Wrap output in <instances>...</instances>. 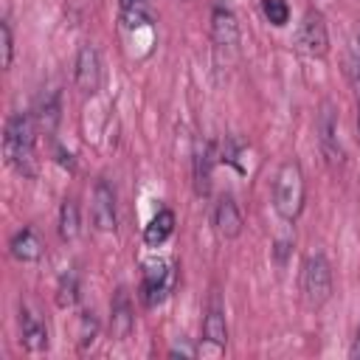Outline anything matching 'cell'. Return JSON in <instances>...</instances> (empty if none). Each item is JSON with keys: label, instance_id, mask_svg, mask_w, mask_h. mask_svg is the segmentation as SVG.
<instances>
[{"label": "cell", "instance_id": "1", "mask_svg": "<svg viewBox=\"0 0 360 360\" xmlns=\"http://www.w3.org/2000/svg\"><path fill=\"white\" fill-rule=\"evenodd\" d=\"M3 158L20 177L34 180L39 174L37 158V118L31 112H11L3 127Z\"/></svg>", "mask_w": 360, "mask_h": 360}, {"label": "cell", "instance_id": "2", "mask_svg": "<svg viewBox=\"0 0 360 360\" xmlns=\"http://www.w3.org/2000/svg\"><path fill=\"white\" fill-rule=\"evenodd\" d=\"M273 211L281 222L292 225L307 205V177L295 158H287L273 174Z\"/></svg>", "mask_w": 360, "mask_h": 360}, {"label": "cell", "instance_id": "3", "mask_svg": "<svg viewBox=\"0 0 360 360\" xmlns=\"http://www.w3.org/2000/svg\"><path fill=\"white\" fill-rule=\"evenodd\" d=\"M298 290H301V298L309 309H321L329 304V298L335 292V273H332V262L326 253L318 250L301 262Z\"/></svg>", "mask_w": 360, "mask_h": 360}, {"label": "cell", "instance_id": "4", "mask_svg": "<svg viewBox=\"0 0 360 360\" xmlns=\"http://www.w3.org/2000/svg\"><path fill=\"white\" fill-rule=\"evenodd\" d=\"M177 270H180V264L174 259H149L141 264L138 298L146 309L160 307L172 295V290L177 287Z\"/></svg>", "mask_w": 360, "mask_h": 360}, {"label": "cell", "instance_id": "5", "mask_svg": "<svg viewBox=\"0 0 360 360\" xmlns=\"http://www.w3.org/2000/svg\"><path fill=\"white\" fill-rule=\"evenodd\" d=\"M208 34H211V45H214V56H217V65H228L236 53H239V45H242V28H239V20L233 14V8H228L225 3H217L211 8V25H208Z\"/></svg>", "mask_w": 360, "mask_h": 360}, {"label": "cell", "instance_id": "6", "mask_svg": "<svg viewBox=\"0 0 360 360\" xmlns=\"http://www.w3.org/2000/svg\"><path fill=\"white\" fill-rule=\"evenodd\" d=\"M315 138H318V149H321V158L326 160V166L340 169L346 163V152L340 143V115L329 98L321 101V110L315 118Z\"/></svg>", "mask_w": 360, "mask_h": 360}, {"label": "cell", "instance_id": "7", "mask_svg": "<svg viewBox=\"0 0 360 360\" xmlns=\"http://www.w3.org/2000/svg\"><path fill=\"white\" fill-rule=\"evenodd\" d=\"M202 346L200 354H222L228 346V318H225V301L219 287L214 284L205 301V312H202Z\"/></svg>", "mask_w": 360, "mask_h": 360}, {"label": "cell", "instance_id": "8", "mask_svg": "<svg viewBox=\"0 0 360 360\" xmlns=\"http://www.w3.org/2000/svg\"><path fill=\"white\" fill-rule=\"evenodd\" d=\"M295 48L309 59H326L329 56V28L321 8H307L301 14V22L295 28Z\"/></svg>", "mask_w": 360, "mask_h": 360}, {"label": "cell", "instance_id": "9", "mask_svg": "<svg viewBox=\"0 0 360 360\" xmlns=\"http://www.w3.org/2000/svg\"><path fill=\"white\" fill-rule=\"evenodd\" d=\"M101 53L93 42H82L73 59V84L82 96H96L101 87Z\"/></svg>", "mask_w": 360, "mask_h": 360}, {"label": "cell", "instance_id": "10", "mask_svg": "<svg viewBox=\"0 0 360 360\" xmlns=\"http://www.w3.org/2000/svg\"><path fill=\"white\" fill-rule=\"evenodd\" d=\"M90 219L93 228L101 233H115L118 228V194L110 180H96L93 197H90Z\"/></svg>", "mask_w": 360, "mask_h": 360}, {"label": "cell", "instance_id": "11", "mask_svg": "<svg viewBox=\"0 0 360 360\" xmlns=\"http://www.w3.org/2000/svg\"><path fill=\"white\" fill-rule=\"evenodd\" d=\"M17 323H20V346H22L25 352H31V354L48 352V346H51L48 323H45V318H42L28 301H20Z\"/></svg>", "mask_w": 360, "mask_h": 360}, {"label": "cell", "instance_id": "12", "mask_svg": "<svg viewBox=\"0 0 360 360\" xmlns=\"http://www.w3.org/2000/svg\"><path fill=\"white\" fill-rule=\"evenodd\" d=\"M211 225L219 233V239H225V242H233V239L242 236L245 217H242V208H239V202H236V197L231 191L217 197L214 211H211Z\"/></svg>", "mask_w": 360, "mask_h": 360}, {"label": "cell", "instance_id": "13", "mask_svg": "<svg viewBox=\"0 0 360 360\" xmlns=\"http://www.w3.org/2000/svg\"><path fill=\"white\" fill-rule=\"evenodd\" d=\"M219 160V152L214 141H197L191 152V186L197 197H211V183H214V166Z\"/></svg>", "mask_w": 360, "mask_h": 360}, {"label": "cell", "instance_id": "14", "mask_svg": "<svg viewBox=\"0 0 360 360\" xmlns=\"http://www.w3.org/2000/svg\"><path fill=\"white\" fill-rule=\"evenodd\" d=\"M132 332H135L132 295L127 292V287H118L112 292V301H110V338L112 340H127Z\"/></svg>", "mask_w": 360, "mask_h": 360}, {"label": "cell", "instance_id": "15", "mask_svg": "<svg viewBox=\"0 0 360 360\" xmlns=\"http://www.w3.org/2000/svg\"><path fill=\"white\" fill-rule=\"evenodd\" d=\"M8 253H11V259L20 262V264H37V262L45 256V242L39 239L37 228L25 225V228H20V231L8 239Z\"/></svg>", "mask_w": 360, "mask_h": 360}, {"label": "cell", "instance_id": "16", "mask_svg": "<svg viewBox=\"0 0 360 360\" xmlns=\"http://www.w3.org/2000/svg\"><path fill=\"white\" fill-rule=\"evenodd\" d=\"M174 225H177L174 211H172L169 205H160V208L149 217V222L143 225V245H146V248H160V245H166V242L172 239V233H174Z\"/></svg>", "mask_w": 360, "mask_h": 360}, {"label": "cell", "instance_id": "17", "mask_svg": "<svg viewBox=\"0 0 360 360\" xmlns=\"http://www.w3.org/2000/svg\"><path fill=\"white\" fill-rule=\"evenodd\" d=\"M56 231L62 242H76L82 233V208L76 197H65L59 205V217H56Z\"/></svg>", "mask_w": 360, "mask_h": 360}, {"label": "cell", "instance_id": "18", "mask_svg": "<svg viewBox=\"0 0 360 360\" xmlns=\"http://www.w3.org/2000/svg\"><path fill=\"white\" fill-rule=\"evenodd\" d=\"M82 298V284H79V273L76 270H65L56 281V307L59 309H73Z\"/></svg>", "mask_w": 360, "mask_h": 360}, {"label": "cell", "instance_id": "19", "mask_svg": "<svg viewBox=\"0 0 360 360\" xmlns=\"http://www.w3.org/2000/svg\"><path fill=\"white\" fill-rule=\"evenodd\" d=\"M346 82L352 87L354 107H360V31L346 45Z\"/></svg>", "mask_w": 360, "mask_h": 360}, {"label": "cell", "instance_id": "20", "mask_svg": "<svg viewBox=\"0 0 360 360\" xmlns=\"http://www.w3.org/2000/svg\"><path fill=\"white\" fill-rule=\"evenodd\" d=\"M118 17L124 28H138L149 22V8L146 0H118Z\"/></svg>", "mask_w": 360, "mask_h": 360}, {"label": "cell", "instance_id": "21", "mask_svg": "<svg viewBox=\"0 0 360 360\" xmlns=\"http://www.w3.org/2000/svg\"><path fill=\"white\" fill-rule=\"evenodd\" d=\"M259 8H262V17L273 28H284L290 22V14H292L287 0H259Z\"/></svg>", "mask_w": 360, "mask_h": 360}, {"label": "cell", "instance_id": "22", "mask_svg": "<svg viewBox=\"0 0 360 360\" xmlns=\"http://www.w3.org/2000/svg\"><path fill=\"white\" fill-rule=\"evenodd\" d=\"M98 338V318H96V312L93 309H82L79 312V349L84 352V349H90L93 346V340Z\"/></svg>", "mask_w": 360, "mask_h": 360}, {"label": "cell", "instance_id": "23", "mask_svg": "<svg viewBox=\"0 0 360 360\" xmlns=\"http://www.w3.org/2000/svg\"><path fill=\"white\" fill-rule=\"evenodd\" d=\"M11 62H14V31H11V22L3 17L0 20V65H3V70H11Z\"/></svg>", "mask_w": 360, "mask_h": 360}, {"label": "cell", "instance_id": "24", "mask_svg": "<svg viewBox=\"0 0 360 360\" xmlns=\"http://www.w3.org/2000/svg\"><path fill=\"white\" fill-rule=\"evenodd\" d=\"M37 118H39V127H42V129L51 135V132H53V127H56V121H59V96L45 98V101L39 104Z\"/></svg>", "mask_w": 360, "mask_h": 360}, {"label": "cell", "instance_id": "25", "mask_svg": "<svg viewBox=\"0 0 360 360\" xmlns=\"http://www.w3.org/2000/svg\"><path fill=\"white\" fill-rule=\"evenodd\" d=\"M349 357L360 360V326L354 329V338H352V346H349Z\"/></svg>", "mask_w": 360, "mask_h": 360}, {"label": "cell", "instance_id": "26", "mask_svg": "<svg viewBox=\"0 0 360 360\" xmlns=\"http://www.w3.org/2000/svg\"><path fill=\"white\" fill-rule=\"evenodd\" d=\"M354 141L360 146V107H354Z\"/></svg>", "mask_w": 360, "mask_h": 360}, {"label": "cell", "instance_id": "27", "mask_svg": "<svg viewBox=\"0 0 360 360\" xmlns=\"http://www.w3.org/2000/svg\"><path fill=\"white\" fill-rule=\"evenodd\" d=\"M177 3H194V0H177Z\"/></svg>", "mask_w": 360, "mask_h": 360}]
</instances>
